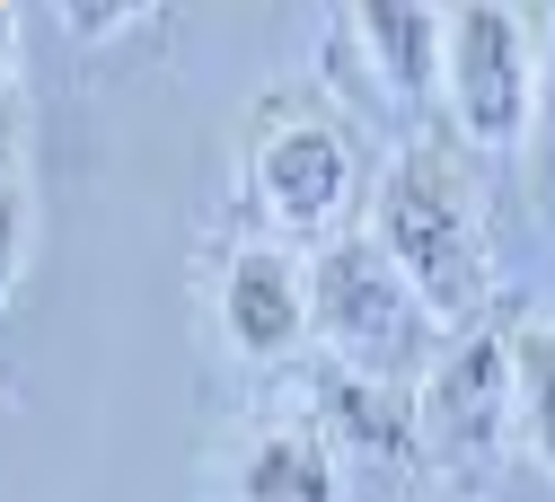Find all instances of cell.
<instances>
[{
    "label": "cell",
    "mask_w": 555,
    "mask_h": 502,
    "mask_svg": "<svg viewBox=\"0 0 555 502\" xmlns=\"http://www.w3.org/2000/svg\"><path fill=\"white\" fill-rule=\"evenodd\" d=\"M476 141H459V124H424L379 159L371 185V239L397 256V273L424 292V309L459 335L485 326L494 300V221H485V185H476Z\"/></svg>",
    "instance_id": "6da1fadb"
},
{
    "label": "cell",
    "mask_w": 555,
    "mask_h": 502,
    "mask_svg": "<svg viewBox=\"0 0 555 502\" xmlns=\"http://www.w3.org/2000/svg\"><path fill=\"white\" fill-rule=\"evenodd\" d=\"M414 423H424V459L476 476L494 467L503 441H520V362L503 326H459L441 362L414 388Z\"/></svg>",
    "instance_id": "5b68a950"
},
{
    "label": "cell",
    "mask_w": 555,
    "mask_h": 502,
    "mask_svg": "<svg viewBox=\"0 0 555 502\" xmlns=\"http://www.w3.org/2000/svg\"><path fill=\"white\" fill-rule=\"evenodd\" d=\"M520 362V450L555 476V326H512Z\"/></svg>",
    "instance_id": "30bf717a"
},
{
    "label": "cell",
    "mask_w": 555,
    "mask_h": 502,
    "mask_svg": "<svg viewBox=\"0 0 555 502\" xmlns=\"http://www.w3.org/2000/svg\"><path fill=\"white\" fill-rule=\"evenodd\" d=\"M344 44L371 62L379 98L405 115V132L441 124V89H450V10H397V0H371V10L344 18Z\"/></svg>",
    "instance_id": "52a82bcc"
},
{
    "label": "cell",
    "mask_w": 555,
    "mask_h": 502,
    "mask_svg": "<svg viewBox=\"0 0 555 502\" xmlns=\"http://www.w3.org/2000/svg\"><path fill=\"white\" fill-rule=\"evenodd\" d=\"M212 309H221V344L238 352V362H256V371L264 362H292L300 344H318V318H309V247L273 239V230L238 239L221 256Z\"/></svg>",
    "instance_id": "8992f818"
},
{
    "label": "cell",
    "mask_w": 555,
    "mask_h": 502,
    "mask_svg": "<svg viewBox=\"0 0 555 502\" xmlns=\"http://www.w3.org/2000/svg\"><path fill=\"white\" fill-rule=\"evenodd\" d=\"M300 414L335 450H362V459H414L424 450V423H414V388L371 379V371H344V362H309L300 379Z\"/></svg>",
    "instance_id": "ba28073f"
},
{
    "label": "cell",
    "mask_w": 555,
    "mask_h": 502,
    "mask_svg": "<svg viewBox=\"0 0 555 502\" xmlns=\"http://www.w3.org/2000/svg\"><path fill=\"white\" fill-rule=\"evenodd\" d=\"M538 194H555V18H546V70H538V132H529Z\"/></svg>",
    "instance_id": "8fae6325"
},
{
    "label": "cell",
    "mask_w": 555,
    "mask_h": 502,
    "mask_svg": "<svg viewBox=\"0 0 555 502\" xmlns=\"http://www.w3.org/2000/svg\"><path fill=\"white\" fill-rule=\"evenodd\" d=\"M538 70H546V36L520 10H450V89L441 115L459 124V141L476 151H529L538 132Z\"/></svg>",
    "instance_id": "277c9868"
},
{
    "label": "cell",
    "mask_w": 555,
    "mask_h": 502,
    "mask_svg": "<svg viewBox=\"0 0 555 502\" xmlns=\"http://www.w3.org/2000/svg\"><path fill=\"white\" fill-rule=\"evenodd\" d=\"M238 502H344V450L318 433L309 414H273L247 433L238 467H230Z\"/></svg>",
    "instance_id": "9c48e42d"
},
{
    "label": "cell",
    "mask_w": 555,
    "mask_h": 502,
    "mask_svg": "<svg viewBox=\"0 0 555 502\" xmlns=\"http://www.w3.org/2000/svg\"><path fill=\"white\" fill-rule=\"evenodd\" d=\"M309 318H318L326 362L397 379V388H424V371L450 344V326L424 309V292L397 273V256L371 230H344V239L309 247Z\"/></svg>",
    "instance_id": "3957f363"
},
{
    "label": "cell",
    "mask_w": 555,
    "mask_h": 502,
    "mask_svg": "<svg viewBox=\"0 0 555 502\" xmlns=\"http://www.w3.org/2000/svg\"><path fill=\"white\" fill-rule=\"evenodd\" d=\"M238 185H247V203L264 211L273 239L326 247V239H344V230L371 221V185H379V168H371L362 124L344 115L326 89L292 80V89L256 98L247 141H238Z\"/></svg>",
    "instance_id": "7a4b0ae2"
}]
</instances>
